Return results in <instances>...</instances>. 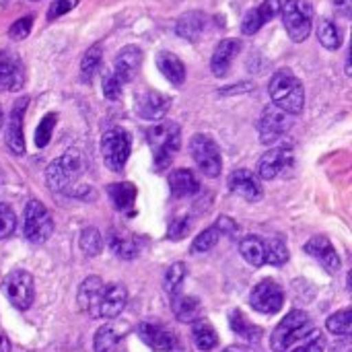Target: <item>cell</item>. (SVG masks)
Instances as JSON below:
<instances>
[{
    "label": "cell",
    "instance_id": "d4e9b609",
    "mask_svg": "<svg viewBox=\"0 0 352 352\" xmlns=\"http://www.w3.org/2000/svg\"><path fill=\"white\" fill-rule=\"evenodd\" d=\"M157 66L171 85L182 87L186 82V66L179 60V56H175L173 52H167V50L159 52L157 54Z\"/></svg>",
    "mask_w": 352,
    "mask_h": 352
},
{
    "label": "cell",
    "instance_id": "681fc988",
    "mask_svg": "<svg viewBox=\"0 0 352 352\" xmlns=\"http://www.w3.org/2000/svg\"><path fill=\"white\" fill-rule=\"evenodd\" d=\"M0 352H10V340L4 332H0Z\"/></svg>",
    "mask_w": 352,
    "mask_h": 352
},
{
    "label": "cell",
    "instance_id": "484cf974",
    "mask_svg": "<svg viewBox=\"0 0 352 352\" xmlns=\"http://www.w3.org/2000/svg\"><path fill=\"white\" fill-rule=\"evenodd\" d=\"M169 190L173 198L194 196L200 190V182L190 169H173L169 175Z\"/></svg>",
    "mask_w": 352,
    "mask_h": 352
},
{
    "label": "cell",
    "instance_id": "8992f818",
    "mask_svg": "<svg viewBox=\"0 0 352 352\" xmlns=\"http://www.w3.org/2000/svg\"><path fill=\"white\" fill-rule=\"evenodd\" d=\"M130 148H132V140L126 130H122V128L107 130L101 138V153H103L105 167L120 173L128 163Z\"/></svg>",
    "mask_w": 352,
    "mask_h": 352
},
{
    "label": "cell",
    "instance_id": "f907efd6",
    "mask_svg": "<svg viewBox=\"0 0 352 352\" xmlns=\"http://www.w3.org/2000/svg\"><path fill=\"white\" fill-rule=\"evenodd\" d=\"M223 352H254L250 349H243V346H227Z\"/></svg>",
    "mask_w": 352,
    "mask_h": 352
},
{
    "label": "cell",
    "instance_id": "5b68a950",
    "mask_svg": "<svg viewBox=\"0 0 352 352\" xmlns=\"http://www.w3.org/2000/svg\"><path fill=\"white\" fill-rule=\"evenodd\" d=\"M280 12L289 37L297 43L305 41L314 25V6L307 0H287L280 6Z\"/></svg>",
    "mask_w": 352,
    "mask_h": 352
},
{
    "label": "cell",
    "instance_id": "d6986e66",
    "mask_svg": "<svg viewBox=\"0 0 352 352\" xmlns=\"http://www.w3.org/2000/svg\"><path fill=\"white\" fill-rule=\"evenodd\" d=\"M311 258H316L328 272H338L340 270V256L336 254V250H334V245H332V241L328 239V237H324V235H316V237H311L307 243H305V248H303Z\"/></svg>",
    "mask_w": 352,
    "mask_h": 352
},
{
    "label": "cell",
    "instance_id": "8d00e7d4",
    "mask_svg": "<svg viewBox=\"0 0 352 352\" xmlns=\"http://www.w3.org/2000/svg\"><path fill=\"white\" fill-rule=\"evenodd\" d=\"M109 248L122 260H134L140 254V248L132 237H120L116 233H111V237H109Z\"/></svg>",
    "mask_w": 352,
    "mask_h": 352
},
{
    "label": "cell",
    "instance_id": "d590c367",
    "mask_svg": "<svg viewBox=\"0 0 352 352\" xmlns=\"http://www.w3.org/2000/svg\"><path fill=\"white\" fill-rule=\"evenodd\" d=\"M78 243H80L82 254H85V256H89V258L99 256V254H101V250H103V237H101L99 229H95V227H85V229H82V233H80Z\"/></svg>",
    "mask_w": 352,
    "mask_h": 352
},
{
    "label": "cell",
    "instance_id": "c3c4849f",
    "mask_svg": "<svg viewBox=\"0 0 352 352\" xmlns=\"http://www.w3.org/2000/svg\"><path fill=\"white\" fill-rule=\"evenodd\" d=\"M334 6L338 12H342L344 16L351 14V0H334Z\"/></svg>",
    "mask_w": 352,
    "mask_h": 352
},
{
    "label": "cell",
    "instance_id": "f6af8a7d",
    "mask_svg": "<svg viewBox=\"0 0 352 352\" xmlns=\"http://www.w3.org/2000/svg\"><path fill=\"white\" fill-rule=\"evenodd\" d=\"M103 95H105V99H109V101H116V99H120V95H122V85L113 78L111 72H107V74L103 76Z\"/></svg>",
    "mask_w": 352,
    "mask_h": 352
},
{
    "label": "cell",
    "instance_id": "f35d334b",
    "mask_svg": "<svg viewBox=\"0 0 352 352\" xmlns=\"http://www.w3.org/2000/svg\"><path fill=\"white\" fill-rule=\"evenodd\" d=\"M118 342H120V336L116 334L113 326H101L95 332L93 349H95V352H113L116 346H118Z\"/></svg>",
    "mask_w": 352,
    "mask_h": 352
},
{
    "label": "cell",
    "instance_id": "f546056e",
    "mask_svg": "<svg viewBox=\"0 0 352 352\" xmlns=\"http://www.w3.org/2000/svg\"><path fill=\"white\" fill-rule=\"evenodd\" d=\"M192 340L200 351L208 352L219 346V336L214 328L206 320H196L192 322Z\"/></svg>",
    "mask_w": 352,
    "mask_h": 352
},
{
    "label": "cell",
    "instance_id": "60d3db41",
    "mask_svg": "<svg viewBox=\"0 0 352 352\" xmlns=\"http://www.w3.org/2000/svg\"><path fill=\"white\" fill-rule=\"evenodd\" d=\"M56 122H58V116H56V113H47V116L39 122V126H37V130H35V144H37V148L47 146V142H50V138H52V132H54V128H56Z\"/></svg>",
    "mask_w": 352,
    "mask_h": 352
},
{
    "label": "cell",
    "instance_id": "d6a6232c",
    "mask_svg": "<svg viewBox=\"0 0 352 352\" xmlns=\"http://www.w3.org/2000/svg\"><path fill=\"white\" fill-rule=\"evenodd\" d=\"M101 58H103V45L101 43H95V45H91L85 52V56L80 60V80L82 82H91L93 80L95 72L101 66Z\"/></svg>",
    "mask_w": 352,
    "mask_h": 352
},
{
    "label": "cell",
    "instance_id": "277c9868",
    "mask_svg": "<svg viewBox=\"0 0 352 352\" xmlns=\"http://www.w3.org/2000/svg\"><path fill=\"white\" fill-rule=\"evenodd\" d=\"M82 171H85L82 155L76 151H68L50 163V167L45 171L47 188L52 192H68L70 186H74L78 182Z\"/></svg>",
    "mask_w": 352,
    "mask_h": 352
},
{
    "label": "cell",
    "instance_id": "603a6c76",
    "mask_svg": "<svg viewBox=\"0 0 352 352\" xmlns=\"http://www.w3.org/2000/svg\"><path fill=\"white\" fill-rule=\"evenodd\" d=\"M103 280L99 276H89L82 280L80 289H78V307L82 314L91 316V318H97V305H99V297H101V291H103Z\"/></svg>",
    "mask_w": 352,
    "mask_h": 352
},
{
    "label": "cell",
    "instance_id": "7bdbcfd3",
    "mask_svg": "<svg viewBox=\"0 0 352 352\" xmlns=\"http://www.w3.org/2000/svg\"><path fill=\"white\" fill-rule=\"evenodd\" d=\"M31 25H33V16H31V14H27V16L14 21V23L10 25V29H8L10 39H25V37L31 33Z\"/></svg>",
    "mask_w": 352,
    "mask_h": 352
},
{
    "label": "cell",
    "instance_id": "bcb514c9",
    "mask_svg": "<svg viewBox=\"0 0 352 352\" xmlns=\"http://www.w3.org/2000/svg\"><path fill=\"white\" fill-rule=\"evenodd\" d=\"M326 349V340H324V336L322 334H311L303 344H299L297 349L293 352H324Z\"/></svg>",
    "mask_w": 352,
    "mask_h": 352
},
{
    "label": "cell",
    "instance_id": "cb8c5ba5",
    "mask_svg": "<svg viewBox=\"0 0 352 352\" xmlns=\"http://www.w3.org/2000/svg\"><path fill=\"white\" fill-rule=\"evenodd\" d=\"M206 23H208V16L200 10H190V12H184L177 23H175V33L184 39H190V41H196L204 29H206Z\"/></svg>",
    "mask_w": 352,
    "mask_h": 352
},
{
    "label": "cell",
    "instance_id": "74e56055",
    "mask_svg": "<svg viewBox=\"0 0 352 352\" xmlns=\"http://www.w3.org/2000/svg\"><path fill=\"white\" fill-rule=\"evenodd\" d=\"M326 328L328 332H332L334 336H351L352 330V311L346 307V309H340L336 311L334 316L328 318L326 322Z\"/></svg>",
    "mask_w": 352,
    "mask_h": 352
},
{
    "label": "cell",
    "instance_id": "9a60e30c",
    "mask_svg": "<svg viewBox=\"0 0 352 352\" xmlns=\"http://www.w3.org/2000/svg\"><path fill=\"white\" fill-rule=\"evenodd\" d=\"M140 62H142V50L136 47V45H126L122 47V52L116 56L113 60V78L124 87L126 82L134 80L138 68H140Z\"/></svg>",
    "mask_w": 352,
    "mask_h": 352
},
{
    "label": "cell",
    "instance_id": "7c38bea8",
    "mask_svg": "<svg viewBox=\"0 0 352 352\" xmlns=\"http://www.w3.org/2000/svg\"><path fill=\"white\" fill-rule=\"evenodd\" d=\"M138 338L153 351L157 352H182V342L177 338L175 332H171L165 326L159 324H151V322H142L136 328Z\"/></svg>",
    "mask_w": 352,
    "mask_h": 352
},
{
    "label": "cell",
    "instance_id": "7dc6e473",
    "mask_svg": "<svg viewBox=\"0 0 352 352\" xmlns=\"http://www.w3.org/2000/svg\"><path fill=\"white\" fill-rule=\"evenodd\" d=\"M190 225H192V223H190V219H175V221H171L167 237H169V239H173V241H177V239L186 237V235H188Z\"/></svg>",
    "mask_w": 352,
    "mask_h": 352
},
{
    "label": "cell",
    "instance_id": "e575fe53",
    "mask_svg": "<svg viewBox=\"0 0 352 352\" xmlns=\"http://www.w3.org/2000/svg\"><path fill=\"white\" fill-rule=\"evenodd\" d=\"M264 252H266V264L272 266H283L289 262V250L287 243L280 237H270L264 241Z\"/></svg>",
    "mask_w": 352,
    "mask_h": 352
},
{
    "label": "cell",
    "instance_id": "8fae6325",
    "mask_svg": "<svg viewBox=\"0 0 352 352\" xmlns=\"http://www.w3.org/2000/svg\"><path fill=\"white\" fill-rule=\"evenodd\" d=\"M250 305L258 311V314H264V316H272V314H278L285 305V293L283 289L266 278L262 283H258L254 289H252V295H250Z\"/></svg>",
    "mask_w": 352,
    "mask_h": 352
},
{
    "label": "cell",
    "instance_id": "52a82bcc",
    "mask_svg": "<svg viewBox=\"0 0 352 352\" xmlns=\"http://www.w3.org/2000/svg\"><path fill=\"white\" fill-rule=\"evenodd\" d=\"M52 231H54V221H52L50 210L39 200H29L25 206L23 235L31 243L39 245V243H45L50 239Z\"/></svg>",
    "mask_w": 352,
    "mask_h": 352
},
{
    "label": "cell",
    "instance_id": "3957f363",
    "mask_svg": "<svg viewBox=\"0 0 352 352\" xmlns=\"http://www.w3.org/2000/svg\"><path fill=\"white\" fill-rule=\"evenodd\" d=\"M316 332L311 318L301 311L295 309L291 314H287V318L274 328L272 336H270V346L274 352H287L295 342L309 338Z\"/></svg>",
    "mask_w": 352,
    "mask_h": 352
},
{
    "label": "cell",
    "instance_id": "2e32d148",
    "mask_svg": "<svg viewBox=\"0 0 352 352\" xmlns=\"http://www.w3.org/2000/svg\"><path fill=\"white\" fill-rule=\"evenodd\" d=\"M25 82V72L19 56L0 50V91H19Z\"/></svg>",
    "mask_w": 352,
    "mask_h": 352
},
{
    "label": "cell",
    "instance_id": "ab89813d",
    "mask_svg": "<svg viewBox=\"0 0 352 352\" xmlns=\"http://www.w3.org/2000/svg\"><path fill=\"white\" fill-rule=\"evenodd\" d=\"M219 237H221V231L217 229V225L204 229V231L194 239V243H192V254H206V252H210V250L217 245Z\"/></svg>",
    "mask_w": 352,
    "mask_h": 352
},
{
    "label": "cell",
    "instance_id": "5bb4252c",
    "mask_svg": "<svg viewBox=\"0 0 352 352\" xmlns=\"http://www.w3.org/2000/svg\"><path fill=\"white\" fill-rule=\"evenodd\" d=\"M128 303V291L124 285H105L103 291H101V297H99V305H97V318H103V320H113L118 318L124 307Z\"/></svg>",
    "mask_w": 352,
    "mask_h": 352
},
{
    "label": "cell",
    "instance_id": "ac0fdd59",
    "mask_svg": "<svg viewBox=\"0 0 352 352\" xmlns=\"http://www.w3.org/2000/svg\"><path fill=\"white\" fill-rule=\"evenodd\" d=\"M293 161V148L291 146H274L262 155L258 161V175L262 179H274L287 165Z\"/></svg>",
    "mask_w": 352,
    "mask_h": 352
},
{
    "label": "cell",
    "instance_id": "1f68e13d",
    "mask_svg": "<svg viewBox=\"0 0 352 352\" xmlns=\"http://www.w3.org/2000/svg\"><path fill=\"white\" fill-rule=\"evenodd\" d=\"M318 39L326 50H332V52L342 45V33H340L338 25L326 16L320 19V23H318Z\"/></svg>",
    "mask_w": 352,
    "mask_h": 352
},
{
    "label": "cell",
    "instance_id": "4fadbf2b",
    "mask_svg": "<svg viewBox=\"0 0 352 352\" xmlns=\"http://www.w3.org/2000/svg\"><path fill=\"white\" fill-rule=\"evenodd\" d=\"M134 107H136V113L142 118V120H161L169 107H171V99L159 91H140L136 93V101H134Z\"/></svg>",
    "mask_w": 352,
    "mask_h": 352
},
{
    "label": "cell",
    "instance_id": "6da1fadb",
    "mask_svg": "<svg viewBox=\"0 0 352 352\" xmlns=\"http://www.w3.org/2000/svg\"><path fill=\"white\" fill-rule=\"evenodd\" d=\"M268 93L272 97V103L291 116H299L305 107V89L289 68L274 72L268 85Z\"/></svg>",
    "mask_w": 352,
    "mask_h": 352
},
{
    "label": "cell",
    "instance_id": "ffe728a7",
    "mask_svg": "<svg viewBox=\"0 0 352 352\" xmlns=\"http://www.w3.org/2000/svg\"><path fill=\"white\" fill-rule=\"evenodd\" d=\"M280 6H283V2H280V0H264L260 6L252 8V10L243 16L241 31H243L245 35H254V33H258L266 23H270V21L280 12Z\"/></svg>",
    "mask_w": 352,
    "mask_h": 352
},
{
    "label": "cell",
    "instance_id": "30bf717a",
    "mask_svg": "<svg viewBox=\"0 0 352 352\" xmlns=\"http://www.w3.org/2000/svg\"><path fill=\"white\" fill-rule=\"evenodd\" d=\"M293 128V116L283 111L276 105H266L260 122H258V130H260V140L264 144H274L276 140H280L289 130Z\"/></svg>",
    "mask_w": 352,
    "mask_h": 352
},
{
    "label": "cell",
    "instance_id": "4dcf8cb0",
    "mask_svg": "<svg viewBox=\"0 0 352 352\" xmlns=\"http://www.w3.org/2000/svg\"><path fill=\"white\" fill-rule=\"evenodd\" d=\"M107 194L113 202V206L122 212H132L134 200H136V188L128 182L122 184H113L107 188Z\"/></svg>",
    "mask_w": 352,
    "mask_h": 352
},
{
    "label": "cell",
    "instance_id": "836d02e7",
    "mask_svg": "<svg viewBox=\"0 0 352 352\" xmlns=\"http://www.w3.org/2000/svg\"><path fill=\"white\" fill-rule=\"evenodd\" d=\"M186 276H188V268H186V264H184V262H175V264H171V266L167 268V272H165V280H163V287H165V291H167V295H169V297L179 295V293H182V287H184Z\"/></svg>",
    "mask_w": 352,
    "mask_h": 352
},
{
    "label": "cell",
    "instance_id": "e0dca14e",
    "mask_svg": "<svg viewBox=\"0 0 352 352\" xmlns=\"http://www.w3.org/2000/svg\"><path fill=\"white\" fill-rule=\"evenodd\" d=\"M29 99L23 97L19 99L8 116V124H6V144L10 148L12 155H23L25 153V136H23V113L27 107Z\"/></svg>",
    "mask_w": 352,
    "mask_h": 352
},
{
    "label": "cell",
    "instance_id": "b9f144b4",
    "mask_svg": "<svg viewBox=\"0 0 352 352\" xmlns=\"http://www.w3.org/2000/svg\"><path fill=\"white\" fill-rule=\"evenodd\" d=\"M16 227V217L12 212V208L4 202H0V239H6L12 235Z\"/></svg>",
    "mask_w": 352,
    "mask_h": 352
},
{
    "label": "cell",
    "instance_id": "ba28073f",
    "mask_svg": "<svg viewBox=\"0 0 352 352\" xmlns=\"http://www.w3.org/2000/svg\"><path fill=\"white\" fill-rule=\"evenodd\" d=\"M2 291L8 297L10 305L19 311H27L35 299V285L33 276L27 270H12L2 280Z\"/></svg>",
    "mask_w": 352,
    "mask_h": 352
},
{
    "label": "cell",
    "instance_id": "9c48e42d",
    "mask_svg": "<svg viewBox=\"0 0 352 352\" xmlns=\"http://www.w3.org/2000/svg\"><path fill=\"white\" fill-rule=\"evenodd\" d=\"M190 153H192V159L196 161V165L202 169L204 175H208V177L221 175V167H223L221 151H219L217 142L210 136H206V134L192 136Z\"/></svg>",
    "mask_w": 352,
    "mask_h": 352
},
{
    "label": "cell",
    "instance_id": "f1b7e54d",
    "mask_svg": "<svg viewBox=\"0 0 352 352\" xmlns=\"http://www.w3.org/2000/svg\"><path fill=\"white\" fill-rule=\"evenodd\" d=\"M239 252L245 258L248 264L254 268H260L266 264V252H264V239L256 235H248L239 241Z\"/></svg>",
    "mask_w": 352,
    "mask_h": 352
},
{
    "label": "cell",
    "instance_id": "7a4b0ae2",
    "mask_svg": "<svg viewBox=\"0 0 352 352\" xmlns=\"http://www.w3.org/2000/svg\"><path fill=\"white\" fill-rule=\"evenodd\" d=\"M146 138L153 148L155 169L163 171L171 165L173 157L182 146V130L175 122H161L146 132Z\"/></svg>",
    "mask_w": 352,
    "mask_h": 352
},
{
    "label": "cell",
    "instance_id": "83f0119b",
    "mask_svg": "<svg viewBox=\"0 0 352 352\" xmlns=\"http://www.w3.org/2000/svg\"><path fill=\"white\" fill-rule=\"evenodd\" d=\"M229 324H231V330L237 334V336H241L243 340H248V342H260L262 340V328H258L256 324H252L245 316H243V311H239V309H235V311H231L229 314Z\"/></svg>",
    "mask_w": 352,
    "mask_h": 352
},
{
    "label": "cell",
    "instance_id": "44dd1931",
    "mask_svg": "<svg viewBox=\"0 0 352 352\" xmlns=\"http://www.w3.org/2000/svg\"><path fill=\"white\" fill-rule=\"evenodd\" d=\"M241 50V41L239 39H233V37H227L223 39L214 52H212V58H210V70L214 76H225L235 60V56L239 54Z\"/></svg>",
    "mask_w": 352,
    "mask_h": 352
},
{
    "label": "cell",
    "instance_id": "ee69618b",
    "mask_svg": "<svg viewBox=\"0 0 352 352\" xmlns=\"http://www.w3.org/2000/svg\"><path fill=\"white\" fill-rule=\"evenodd\" d=\"M76 4H78V0H54L52 6L47 8V21H54V19L70 12Z\"/></svg>",
    "mask_w": 352,
    "mask_h": 352
},
{
    "label": "cell",
    "instance_id": "7402d4cb",
    "mask_svg": "<svg viewBox=\"0 0 352 352\" xmlns=\"http://www.w3.org/2000/svg\"><path fill=\"white\" fill-rule=\"evenodd\" d=\"M229 188L231 192L239 194L241 198L254 202V200H260L262 198V186L258 182V177L250 171V169H235L231 175H229Z\"/></svg>",
    "mask_w": 352,
    "mask_h": 352
},
{
    "label": "cell",
    "instance_id": "4316f807",
    "mask_svg": "<svg viewBox=\"0 0 352 352\" xmlns=\"http://www.w3.org/2000/svg\"><path fill=\"white\" fill-rule=\"evenodd\" d=\"M171 309L175 314V318L184 324H192L196 320H200L202 314V303L198 297L192 295H173L171 297Z\"/></svg>",
    "mask_w": 352,
    "mask_h": 352
},
{
    "label": "cell",
    "instance_id": "816d5d0a",
    "mask_svg": "<svg viewBox=\"0 0 352 352\" xmlns=\"http://www.w3.org/2000/svg\"><path fill=\"white\" fill-rule=\"evenodd\" d=\"M2 124H4V111H2V107H0V128H2Z\"/></svg>",
    "mask_w": 352,
    "mask_h": 352
}]
</instances>
